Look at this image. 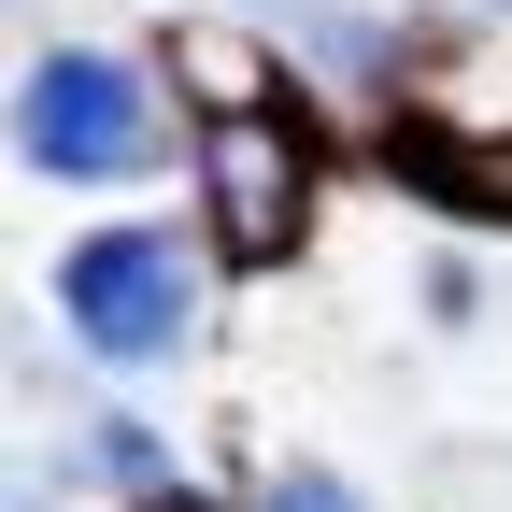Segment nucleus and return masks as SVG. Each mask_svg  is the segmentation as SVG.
<instances>
[{
	"label": "nucleus",
	"mask_w": 512,
	"mask_h": 512,
	"mask_svg": "<svg viewBox=\"0 0 512 512\" xmlns=\"http://www.w3.org/2000/svg\"><path fill=\"white\" fill-rule=\"evenodd\" d=\"M57 313H72L86 356L143 370V356H171L185 328H200V271H185L171 228H100V242L57 256Z\"/></svg>",
	"instance_id": "1"
},
{
	"label": "nucleus",
	"mask_w": 512,
	"mask_h": 512,
	"mask_svg": "<svg viewBox=\"0 0 512 512\" xmlns=\"http://www.w3.org/2000/svg\"><path fill=\"white\" fill-rule=\"evenodd\" d=\"M15 143H29L57 185H114V171H143V157H157V100H143V72H128V57L57 43V57H29Z\"/></svg>",
	"instance_id": "2"
},
{
	"label": "nucleus",
	"mask_w": 512,
	"mask_h": 512,
	"mask_svg": "<svg viewBox=\"0 0 512 512\" xmlns=\"http://www.w3.org/2000/svg\"><path fill=\"white\" fill-rule=\"evenodd\" d=\"M200 185H214V242H228V256H285L299 214H313V143H299L285 114H256V100H214Z\"/></svg>",
	"instance_id": "3"
},
{
	"label": "nucleus",
	"mask_w": 512,
	"mask_h": 512,
	"mask_svg": "<svg viewBox=\"0 0 512 512\" xmlns=\"http://www.w3.org/2000/svg\"><path fill=\"white\" fill-rule=\"evenodd\" d=\"M427 185H441V200H484V214H512V143H456V128H427Z\"/></svg>",
	"instance_id": "4"
},
{
	"label": "nucleus",
	"mask_w": 512,
	"mask_h": 512,
	"mask_svg": "<svg viewBox=\"0 0 512 512\" xmlns=\"http://www.w3.org/2000/svg\"><path fill=\"white\" fill-rule=\"evenodd\" d=\"M256 512H356V498H342V484H328V470H285V484H271V498H256Z\"/></svg>",
	"instance_id": "5"
}]
</instances>
